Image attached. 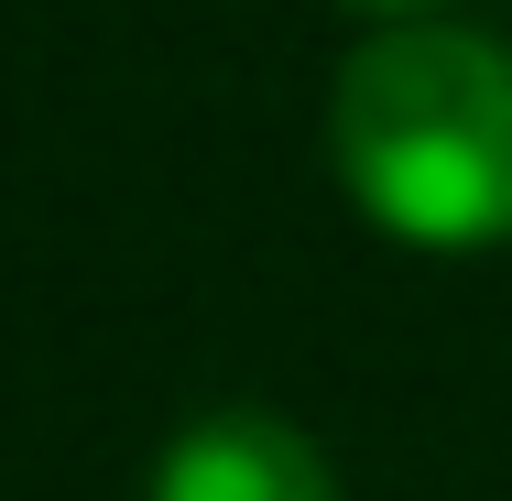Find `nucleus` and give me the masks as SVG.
<instances>
[{
    "instance_id": "nucleus-1",
    "label": "nucleus",
    "mask_w": 512,
    "mask_h": 501,
    "mask_svg": "<svg viewBox=\"0 0 512 501\" xmlns=\"http://www.w3.org/2000/svg\"><path fill=\"white\" fill-rule=\"evenodd\" d=\"M327 164L404 251L512 240V55L458 22H393L349 44L327 88Z\"/></svg>"
},
{
    "instance_id": "nucleus-2",
    "label": "nucleus",
    "mask_w": 512,
    "mask_h": 501,
    "mask_svg": "<svg viewBox=\"0 0 512 501\" xmlns=\"http://www.w3.org/2000/svg\"><path fill=\"white\" fill-rule=\"evenodd\" d=\"M142 501H338V469L306 425H284L262 403H229V414H197L153 458Z\"/></svg>"
}]
</instances>
